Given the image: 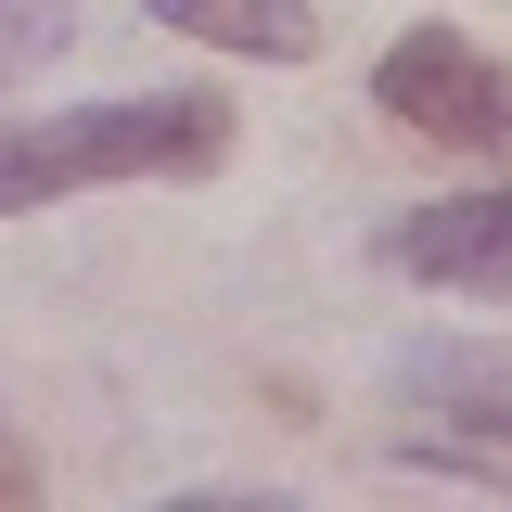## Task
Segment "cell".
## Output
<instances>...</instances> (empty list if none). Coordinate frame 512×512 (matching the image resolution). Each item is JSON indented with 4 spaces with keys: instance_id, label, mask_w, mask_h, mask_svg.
Returning a JSON list of instances; mask_svg holds the SVG:
<instances>
[{
    "instance_id": "2",
    "label": "cell",
    "mask_w": 512,
    "mask_h": 512,
    "mask_svg": "<svg viewBox=\"0 0 512 512\" xmlns=\"http://www.w3.org/2000/svg\"><path fill=\"white\" fill-rule=\"evenodd\" d=\"M372 103L410 128V141H448V154H512V64L474 52L461 26H410V39L372 64Z\"/></svg>"
},
{
    "instance_id": "6",
    "label": "cell",
    "mask_w": 512,
    "mask_h": 512,
    "mask_svg": "<svg viewBox=\"0 0 512 512\" xmlns=\"http://www.w3.org/2000/svg\"><path fill=\"white\" fill-rule=\"evenodd\" d=\"M423 461H461V474H512V410H487L474 436H436Z\"/></svg>"
},
{
    "instance_id": "7",
    "label": "cell",
    "mask_w": 512,
    "mask_h": 512,
    "mask_svg": "<svg viewBox=\"0 0 512 512\" xmlns=\"http://www.w3.org/2000/svg\"><path fill=\"white\" fill-rule=\"evenodd\" d=\"M13 500H39V461H26V436H13V423H0V512Z\"/></svg>"
},
{
    "instance_id": "4",
    "label": "cell",
    "mask_w": 512,
    "mask_h": 512,
    "mask_svg": "<svg viewBox=\"0 0 512 512\" xmlns=\"http://www.w3.org/2000/svg\"><path fill=\"white\" fill-rule=\"evenodd\" d=\"M154 26H180V39H205V52H256V64H308L320 52L308 0H154Z\"/></svg>"
},
{
    "instance_id": "1",
    "label": "cell",
    "mask_w": 512,
    "mask_h": 512,
    "mask_svg": "<svg viewBox=\"0 0 512 512\" xmlns=\"http://www.w3.org/2000/svg\"><path fill=\"white\" fill-rule=\"evenodd\" d=\"M231 154V103L154 90V103H77V116H0V218L90 180H205Z\"/></svg>"
},
{
    "instance_id": "5",
    "label": "cell",
    "mask_w": 512,
    "mask_h": 512,
    "mask_svg": "<svg viewBox=\"0 0 512 512\" xmlns=\"http://www.w3.org/2000/svg\"><path fill=\"white\" fill-rule=\"evenodd\" d=\"M64 26H77L64 0H0V77H26V64H52V52H64Z\"/></svg>"
},
{
    "instance_id": "3",
    "label": "cell",
    "mask_w": 512,
    "mask_h": 512,
    "mask_svg": "<svg viewBox=\"0 0 512 512\" xmlns=\"http://www.w3.org/2000/svg\"><path fill=\"white\" fill-rule=\"evenodd\" d=\"M397 269H410V282H461V295H512V192L410 205V218H397Z\"/></svg>"
}]
</instances>
